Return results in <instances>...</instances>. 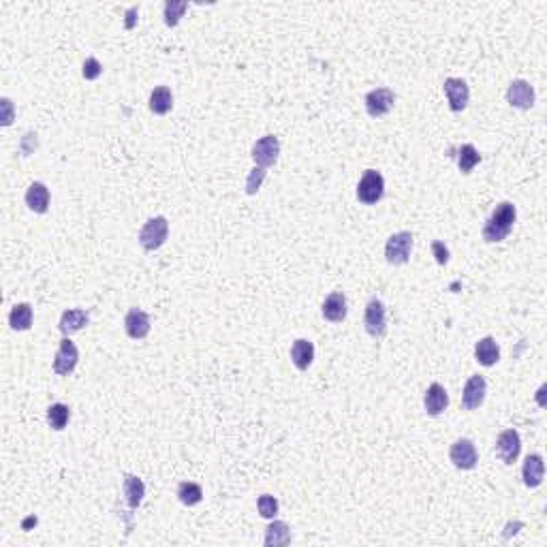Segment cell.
I'll return each instance as SVG.
<instances>
[{"mask_svg":"<svg viewBox=\"0 0 547 547\" xmlns=\"http://www.w3.org/2000/svg\"><path fill=\"white\" fill-rule=\"evenodd\" d=\"M516 218H518L516 205L511 201H501L484 225V231H481L484 240L490 244L507 240V235L511 233V229L516 225Z\"/></svg>","mask_w":547,"mask_h":547,"instance_id":"obj_1","label":"cell"},{"mask_svg":"<svg viewBox=\"0 0 547 547\" xmlns=\"http://www.w3.org/2000/svg\"><path fill=\"white\" fill-rule=\"evenodd\" d=\"M167 235H169V223L165 216H154L150 218L141 231H139V244L143 250L152 252V250H158L165 242H167Z\"/></svg>","mask_w":547,"mask_h":547,"instance_id":"obj_2","label":"cell"},{"mask_svg":"<svg viewBox=\"0 0 547 547\" xmlns=\"http://www.w3.org/2000/svg\"><path fill=\"white\" fill-rule=\"evenodd\" d=\"M383 195H385V180H383L381 171L368 169L357 184V199L364 205H374L383 199Z\"/></svg>","mask_w":547,"mask_h":547,"instance_id":"obj_3","label":"cell"},{"mask_svg":"<svg viewBox=\"0 0 547 547\" xmlns=\"http://www.w3.org/2000/svg\"><path fill=\"white\" fill-rule=\"evenodd\" d=\"M411 250H413V233L411 231H400V233H394L387 240L385 259L392 265H404L411 259Z\"/></svg>","mask_w":547,"mask_h":547,"instance_id":"obj_4","label":"cell"},{"mask_svg":"<svg viewBox=\"0 0 547 547\" xmlns=\"http://www.w3.org/2000/svg\"><path fill=\"white\" fill-rule=\"evenodd\" d=\"M250 156L255 160V167L267 169V167L276 165V160L280 156V141H278V137L276 135H265L259 141H255Z\"/></svg>","mask_w":547,"mask_h":547,"instance_id":"obj_5","label":"cell"},{"mask_svg":"<svg viewBox=\"0 0 547 547\" xmlns=\"http://www.w3.org/2000/svg\"><path fill=\"white\" fill-rule=\"evenodd\" d=\"M364 325L372 338H383L387 334V312H385V306L381 300L374 297L368 302L366 312H364Z\"/></svg>","mask_w":547,"mask_h":547,"instance_id":"obj_6","label":"cell"},{"mask_svg":"<svg viewBox=\"0 0 547 547\" xmlns=\"http://www.w3.org/2000/svg\"><path fill=\"white\" fill-rule=\"evenodd\" d=\"M396 94L389 88H374L366 94V111L370 118H383L394 109Z\"/></svg>","mask_w":547,"mask_h":547,"instance_id":"obj_7","label":"cell"},{"mask_svg":"<svg viewBox=\"0 0 547 547\" xmlns=\"http://www.w3.org/2000/svg\"><path fill=\"white\" fill-rule=\"evenodd\" d=\"M449 460L454 462L456 469L460 471H473L479 462V454L473 445V441L469 439H458L451 449H449Z\"/></svg>","mask_w":547,"mask_h":547,"instance_id":"obj_8","label":"cell"},{"mask_svg":"<svg viewBox=\"0 0 547 547\" xmlns=\"http://www.w3.org/2000/svg\"><path fill=\"white\" fill-rule=\"evenodd\" d=\"M77 362H79V351L77 347L68 340V336H64L60 340V349L56 353V359H53V372L58 377H68L75 368H77Z\"/></svg>","mask_w":547,"mask_h":547,"instance_id":"obj_9","label":"cell"},{"mask_svg":"<svg viewBox=\"0 0 547 547\" xmlns=\"http://www.w3.org/2000/svg\"><path fill=\"white\" fill-rule=\"evenodd\" d=\"M443 90H445V96H447V103H449L451 111H464L466 109L469 98H471V90H469V83L464 79L449 77V79H445Z\"/></svg>","mask_w":547,"mask_h":547,"instance_id":"obj_10","label":"cell"},{"mask_svg":"<svg viewBox=\"0 0 547 547\" xmlns=\"http://www.w3.org/2000/svg\"><path fill=\"white\" fill-rule=\"evenodd\" d=\"M496 456L505 462V464H513L520 458L522 451V439L518 434V430L509 428L505 432H501V436L496 439Z\"/></svg>","mask_w":547,"mask_h":547,"instance_id":"obj_11","label":"cell"},{"mask_svg":"<svg viewBox=\"0 0 547 547\" xmlns=\"http://www.w3.org/2000/svg\"><path fill=\"white\" fill-rule=\"evenodd\" d=\"M486 394H488V383L481 374H473L466 385H464V392H462V407L464 411H475L484 404L486 400Z\"/></svg>","mask_w":547,"mask_h":547,"instance_id":"obj_12","label":"cell"},{"mask_svg":"<svg viewBox=\"0 0 547 547\" xmlns=\"http://www.w3.org/2000/svg\"><path fill=\"white\" fill-rule=\"evenodd\" d=\"M507 101H509L511 107L531 109L535 105V88L526 79H516L507 88Z\"/></svg>","mask_w":547,"mask_h":547,"instance_id":"obj_13","label":"cell"},{"mask_svg":"<svg viewBox=\"0 0 547 547\" xmlns=\"http://www.w3.org/2000/svg\"><path fill=\"white\" fill-rule=\"evenodd\" d=\"M124 329L128 338L143 340L150 334V315L139 308H131L124 317Z\"/></svg>","mask_w":547,"mask_h":547,"instance_id":"obj_14","label":"cell"},{"mask_svg":"<svg viewBox=\"0 0 547 547\" xmlns=\"http://www.w3.org/2000/svg\"><path fill=\"white\" fill-rule=\"evenodd\" d=\"M424 407L430 417H439L449 407V394L441 383H432L424 396Z\"/></svg>","mask_w":547,"mask_h":547,"instance_id":"obj_15","label":"cell"},{"mask_svg":"<svg viewBox=\"0 0 547 547\" xmlns=\"http://www.w3.org/2000/svg\"><path fill=\"white\" fill-rule=\"evenodd\" d=\"M323 319L329 323H342L347 319V297L342 291H334L325 297L323 302Z\"/></svg>","mask_w":547,"mask_h":547,"instance_id":"obj_16","label":"cell"},{"mask_svg":"<svg viewBox=\"0 0 547 547\" xmlns=\"http://www.w3.org/2000/svg\"><path fill=\"white\" fill-rule=\"evenodd\" d=\"M543 475H546V462L539 454L526 456L524 466H522V479L526 488H539L543 484Z\"/></svg>","mask_w":547,"mask_h":547,"instance_id":"obj_17","label":"cell"},{"mask_svg":"<svg viewBox=\"0 0 547 547\" xmlns=\"http://www.w3.org/2000/svg\"><path fill=\"white\" fill-rule=\"evenodd\" d=\"M90 323V315L81 308H68L62 312L60 317V323H58V329L64 334V336H71V334H77L81 332L86 325Z\"/></svg>","mask_w":547,"mask_h":547,"instance_id":"obj_18","label":"cell"},{"mask_svg":"<svg viewBox=\"0 0 547 547\" xmlns=\"http://www.w3.org/2000/svg\"><path fill=\"white\" fill-rule=\"evenodd\" d=\"M26 205L34 214H45L49 208V188L43 182H32L26 190Z\"/></svg>","mask_w":547,"mask_h":547,"instance_id":"obj_19","label":"cell"},{"mask_svg":"<svg viewBox=\"0 0 547 547\" xmlns=\"http://www.w3.org/2000/svg\"><path fill=\"white\" fill-rule=\"evenodd\" d=\"M475 357H477V362H479L481 366H486V368H492L494 364H499V359H501V349H499L496 340H494L492 336L481 338V340L475 344Z\"/></svg>","mask_w":547,"mask_h":547,"instance_id":"obj_20","label":"cell"},{"mask_svg":"<svg viewBox=\"0 0 547 547\" xmlns=\"http://www.w3.org/2000/svg\"><path fill=\"white\" fill-rule=\"evenodd\" d=\"M315 359V344L306 338H297L291 347V362L297 370H308Z\"/></svg>","mask_w":547,"mask_h":547,"instance_id":"obj_21","label":"cell"},{"mask_svg":"<svg viewBox=\"0 0 547 547\" xmlns=\"http://www.w3.org/2000/svg\"><path fill=\"white\" fill-rule=\"evenodd\" d=\"M122 490H124V499H126V505L128 509H137L145 496V486L139 477L135 475H124V484H122Z\"/></svg>","mask_w":547,"mask_h":547,"instance_id":"obj_22","label":"cell"},{"mask_svg":"<svg viewBox=\"0 0 547 547\" xmlns=\"http://www.w3.org/2000/svg\"><path fill=\"white\" fill-rule=\"evenodd\" d=\"M173 107V94L167 86H158L152 90L150 94V111L156 113V116H165L169 113Z\"/></svg>","mask_w":547,"mask_h":547,"instance_id":"obj_23","label":"cell"},{"mask_svg":"<svg viewBox=\"0 0 547 547\" xmlns=\"http://www.w3.org/2000/svg\"><path fill=\"white\" fill-rule=\"evenodd\" d=\"M9 325L15 332H26L32 327V306L30 304H15L9 312Z\"/></svg>","mask_w":547,"mask_h":547,"instance_id":"obj_24","label":"cell"},{"mask_svg":"<svg viewBox=\"0 0 547 547\" xmlns=\"http://www.w3.org/2000/svg\"><path fill=\"white\" fill-rule=\"evenodd\" d=\"M291 543V528L285 522H272L265 528V546L282 547Z\"/></svg>","mask_w":547,"mask_h":547,"instance_id":"obj_25","label":"cell"},{"mask_svg":"<svg viewBox=\"0 0 547 547\" xmlns=\"http://www.w3.org/2000/svg\"><path fill=\"white\" fill-rule=\"evenodd\" d=\"M479 163H481V154L473 143H464L458 148V167L464 175L471 173L475 169V165H479Z\"/></svg>","mask_w":547,"mask_h":547,"instance_id":"obj_26","label":"cell"},{"mask_svg":"<svg viewBox=\"0 0 547 547\" xmlns=\"http://www.w3.org/2000/svg\"><path fill=\"white\" fill-rule=\"evenodd\" d=\"M71 419V409L62 402H56L47 409V426L56 432L64 430Z\"/></svg>","mask_w":547,"mask_h":547,"instance_id":"obj_27","label":"cell"},{"mask_svg":"<svg viewBox=\"0 0 547 547\" xmlns=\"http://www.w3.org/2000/svg\"><path fill=\"white\" fill-rule=\"evenodd\" d=\"M178 501L186 507H195L203 501V490L199 484H193V481H182L178 486Z\"/></svg>","mask_w":547,"mask_h":547,"instance_id":"obj_28","label":"cell"},{"mask_svg":"<svg viewBox=\"0 0 547 547\" xmlns=\"http://www.w3.org/2000/svg\"><path fill=\"white\" fill-rule=\"evenodd\" d=\"M186 9H188V2H186V0H167V2H165V24H167L169 28L178 26V21H180V17L186 13Z\"/></svg>","mask_w":547,"mask_h":547,"instance_id":"obj_29","label":"cell"},{"mask_svg":"<svg viewBox=\"0 0 547 547\" xmlns=\"http://www.w3.org/2000/svg\"><path fill=\"white\" fill-rule=\"evenodd\" d=\"M257 509H259V516L265 518V520H274L278 516V501L276 496H270V494H263L257 499Z\"/></svg>","mask_w":547,"mask_h":547,"instance_id":"obj_30","label":"cell"},{"mask_svg":"<svg viewBox=\"0 0 547 547\" xmlns=\"http://www.w3.org/2000/svg\"><path fill=\"white\" fill-rule=\"evenodd\" d=\"M101 73H103V64H101L94 56H90V58H86V60H83V68H81L83 79L92 81V79L101 77Z\"/></svg>","mask_w":547,"mask_h":547,"instance_id":"obj_31","label":"cell"},{"mask_svg":"<svg viewBox=\"0 0 547 547\" xmlns=\"http://www.w3.org/2000/svg\"><path fill=\"white\" fill-rule=\"evenodd\" d=\"M265 169L263 167H255L252 171H250V175H248V180H246V193L248 195H255L259 188H261V184H263V180H265Z\"/></svg>","mask_w":547,"mask_h":547,"instance_id":"obj_32","label":"cell"},{"mask_svg":"<svg viewBox=\"0 0 547 547\" xmlns=\"http://www.w3.org/2000/svg\"><path fill=\"white\" fill-rule=\"evenodd\" d=\"M432 252H434V259L439 265H447L449 263V248L443 244V242H432Z\"/></svg>","mask_w":547,"mask_h":547,"instance_id":"obj_33","label":"cell"},{"mask_svg":"<svg viewBox=\"0 0 547 547\" xmlns=\"http://www.w3.org/2000/svg\"><path fill=\"white\" fill-rule=\"evenodd\" d=\"M137 13H139V6H131V9L126 11V21H124V28H126V30L135 28V21H137Z\"/></svg>","mask_w":547,"mask_h":547,"instance_id":"obj_34","label":"cell"},{"mask_svg":"<svg viewBox=\"0 0 547 547\" xmlns=\"http://www.w3.org/2000/svg\"><path fill=\"white\" fill-rule=\"evenodd\" d=\"M2 105H4V109H6L2 124H4V126H9V124H11V120H13V116H11V101H9V98H2Z\"/></svg>","mask_w":547,"mask_h":547,"instance_id":"obj_35","label":"cell"},{"mask_svg":"<svg viewBox=\"0 0 547 547\" xmlns=\"http://www.w3.org/2000/svg\"><path fill=\"white\" fill-rule=\"evenodd\" d=\"M32 524H36V518H28V520L24 522V531H26L28 526H32Z\"/></svg>","mask_w":547,"mask_h":547,"instance_id":"obj_36","label":"cell"}]
</instances>
